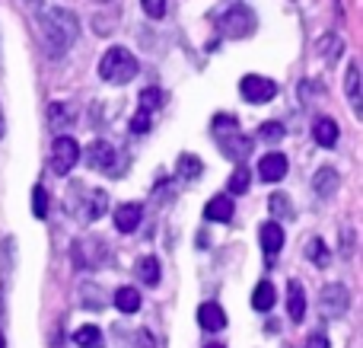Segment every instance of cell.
Returning a JSON list of instances; mask_svg holds the SVG:
<instances>
[{
	"label": "cell",
	"mask_w": 363,
	"mask_h": 348,
	"mask_svg": "<svg viewBox=\"0 0 363 348\" xmlns=\"http://www.w3.org/2000/svg\"><path fill=\"white\" fill-rule=\"evenodd\" d=\"M176 173H179V179H188V183H194V179L204 173V163H201L194 153H182L179 163H176Z\"/></svg>",
	"instance_id": "cell-22"
},
{
	"label": "cell",
	"mask_w": 363,
	"mask_h": 348,
	"mask_svg": "<svg viewBox=\"0 0 363 348\" xmlns=\"http://www.w3.org/2000/svg\"><path fill=\"white\" fill-rule=\"evenodd\" d=\"M233 208H236V205L230 202V195H217V198H211V202H207L204 217H207V221H220V224H226V221L233 217Z\"/></svg>",
	"instance_id": "cell-18"
},
{
	"label": "cell",
	"mask_w": 363,
	"mask_h": 348,
	"mask_svg": "<svg viewBox=\"0 0 363 348\" xmlns=\"http://www.w3.org/2000/svg\"><path fill=\"white\" fill-rule=\"evenodd\" d=\"M274 285L271 281H258V288L252 291V307H255L258 313H268L271 307H274Z\"/></svg>",
	"instance_id": "cell-21"
},
{
	"label": "cell",
	"mask_w": 363,
	"mask_h": 348,
	"mask_svg": "<svg viewBox=\"0 0 363 348\" xmlns=\"http://www.w3.org/2000/svg\"><path fill=\"white\" fill-rule=\"evenodd\" d=\"M160 106H163V93H160L157 87H147L144 93H140V112L153 115V112H157Z\"/></svg>",
	"instance_id": "cell-26"
},
{
	"label": "cell",
	"mask_w": 363,
	"mask_h": 348,
	"mask_svg": "<svg viewBox=\"0 0 363 348\" xmlns=\"http://www.w3.org/2000/svg\"><path fill=\"white\" fill-rule=\"evenodd\" d=\"M268 208H271V214H274V217H290V214H294V208H290V198L281 195V192H277V195H271Z\"/></svg>",
	"instance_id": "cell-28"
},
{
	"label": "cell",
	"mask_w": 363,
	"mask_h": 348,
	"mask_svg": "<svg viewBox=\"0 0 363 348\" xmlns=\"http://www.w3.org/2000/svg\"><path fill=\"white\" fill-rule=\"evenodd\" d=\"M239 93H242L245 102H252V106H262V102H271L277 96V83L271 80V77L249 74V77H242V83H239Z\"/></svg>",
	"instance_id": "cell-5"
},
{
	"label": "cell",
	"mask_w": 363,
	"mask_h": 348,
	"mask_svg": "<svg viewBox=\"0 0 363 348\" xmlns=\"http://www.w3.org/2000/svg\"><path fill=\"white\" fill-rule=\"evenodd\" d=\"M319 307H322V313H325L328 320H338V317H345L347 307H351V294H347L345 285H325L322 288Z\"/></svg>",
	"instance_id": "cell-7"
},
{
	"label": "cell",
	"mask_w": 363,
	"mask_h": 348,
	"mask_svg": "<svg viewBox=\"0 0 363 348\" xmlns=\"http://www.w3.org/2000/svg\"><path fill=\"white\" fill-rule=\"evenodd\" d=\"M306 348H332V345H328V336H325V332H319V330H315V332H309Z\"/></svg>",
	"instance_id": "cell-34"
},
{
	"label": "cell",
	"mask_w": 363,
	"mask_h": 348,
	"mask_svg": "<svg viewBox=\"0 0 363 348\" xmlns=\"http://www.w3.org/2000/svg\"><path fill=\"white\" fill-rule=\"evenodd\" d=\"M86 163L96 173H106V176H121L125 173V157L115 151L108 141H93L86 147Z\"/></svg>",
	"instance_id": "cell-3"
},
{
	"label": "cell",
	"mask_w": 363,
	"mask_h": 348,
	"mask_svg": "<svg viewBox=\"0 0 363 348\" xmlns=\"http://www.w3.org/2000/svg\"><path fill=\"white\" fill-rule=\"evenodd\" d=\"M138 278L144 281L147 288H157V285H160V259H157V256H140V262H138Z\"/></svg>",
	"instance_id": "cell-20"
},
{
	"label": "cell",
	"mask_w": 363,
	"mask_h": 348,
	"mask_svg": "<svg viewBox=\"0 0 363 348\" xmlns=\"http://www.w3.org/2000/svg\"><path fill=\"white\" fill-rule=\"evenodd\" d=\"M0 348H6V339H4V332H0Z\"/></svg>",
	"instance_id": "cell-37"
},
{
	"label": "cell",
	"mask_w": 363,
	"mask_h": 348,
	"mask_svg": "<svg viewBox=\"0 0 363 348\" xmlns=\"http://www.w3.org/2000/svg\"><path fill=\"white\" fill-rule=\"evenodd\" d=\"M131 131H138V134H147V131H150V115L138 109V115L131 119Z\"/></svg>",
	"instance_id": "cell-33"
},
{
	"label": "cell",
	"mask_w": 363,
	"mask_h": 348,
	"mask_svg": "<svg viewBox=\"0 0 363 348\" xmlns=\"http://www.w3.org/2000/svg\"><path fill=\"white\" fill-rule=\"evenodd\" d=\"M48 119H51V125L55 128H64V125H70V119H74V112H70L64 102H55V106L48 109Z\"/></svg>",
	"instance_id": "cell-27"
},
{
	"label": "cell",
	"mask_w": 363,
	"mask_h": 348,
	"mask_svg": "<svg viewBox=\"0 0 363 348\" xmlns=\"http://www.w3.org/2000/svg\"><path fill=\"white\" fill-rule=\"evenodd\" d=\"M306 259H309V262H315L319 268H325L328 262H332V253H328V246L319 240V236H313V240L306 243Z\"/></svg>",
	"instance_id": "cell-24"
},
{
	"label": "cell",
	"mask_w": 363,
	"mask_h": 348,
	"mask_svg": "<svg viewBox=\"0 0 363 348\" xmlns=\"http://www.w3.org/2000/svg\"><path fill=\"white\" fill-rule=\"evenodd\" d=\"M207 348H223V345H207Z\"/></svg>",
	"instance_id": "cell-38"
},
{
	"label": "cell",
	"mask_w": 363,
	"mask_h": 348,
	"mask_svg": "<svg viewBox=\"0 0 363 348\" xmlns=\"http://www.w3.org/2000/svg\"><path fill=\"white\" fill-rule=\"evenodd\" d=\"M198 326L207 332H220L226 326V313L220 304H213V300H207V304L198 307Z\"/></svg>",
	"instance_id": "cell-13"
},
{
	"label": "cell",
	"mask_w": 363,
	"mask_h": 348,
	"mask_svg": "<svg viewBox=\"0 0 363 348\" xmlns=\"http://www.w3.org/2000/svg\"><path fill=\"white\" fill-rule=\"evenodd\" d=\"M32 214L35 217L48 214V192H45L42 185H35V192H32Z\"/></svg>",
	"instance_id": "cell-30"
},
{
	"label": "cell",
	"mask_w": 363,
	"mask_h": 348,
	"mask_svg": "<svg viewBox=\"0 0 363 348\" xmlns=\"http://www.w3.org/2000/svg\"><path fill=\"white\" fill-rule=\"evenodd\" d=\"M77 163H80V144H77L74 138H57L55 151H51V170H55L57 176H67Z\"/></svg>",
	"instance_id": "cell-6"
},
{
	"label": "cell",
	"mask_w": 363,
	"mask_h": 348,
	"mask_svg": "<svg viewBox=\"0 0 363 348\" xmlns=\"http://www.w3.org/2000/svg\"><path fill=\"white\" fill-rule=\"evenodd\" d=\"M138 348H157V339H153L147 330H140L138 332Z\"/></svg>",
	"instance_id": "cell-35"
},
{
	"label": "cell",
	"mask_w": 363,
	"mask_h": 348,
	"mask_svg": "<svg viewBox=\"0 0 363 348\" xmlns=\"http://www.w3.org/2000/svg\"><path fill=\"white\" fill-rule=\"evenodd\" d=\"M230 192H236V195L249 192V170L245 166H236V173L230 176Z\"/></svg>",
	"instance_id": "cell-29"
},
{
	"label": "cell",
	"mask_w": 363,
	"mask_h": 348,
	"mask_svg": "<svg viewBox=\"0 0 363 348\" xmlns=\"http://www.w3.org/2000/svg\"><path fill=\"white\" fill-rule=\"evenodd\" d=\"M74 342L80 348H102V332L96 330V326H80V330L74 332Z\"/></svg>",
	"instance_id": "cell-25"
},
{
	"label": "cell",
	"mask_w": 363,
	"mask_h": 348,
	"mask_svg": "<svg viewBox=\"0 0 363 348\" xmlns=\"http://www.w3.org/2000/svg\"><path fill=\"white\" fill-rule=\"evenodd\" d=\"M287 313L294 323H303V317H306V294H303L300 281H290L287 285Z\"/></svg>",
	"instance_id": "cell-15"
},
{
	"label": "cell",
	"mask_w": 363,
	"mask_h": 348,
	"mask_svg": "<svg viewBox=\"0 0 363 348\" xmlns=\"http://www.w3.org/2000/svg\"><path fill=\"white\" fill-rule=\"evenodd\" d=\"M74 256H77V266L83 268H96L106 262L108 249L102 240H83V243H74Z\"/></svg>",
	"instance_id": "cell-10"
},
{
	"label": "cell",
	"mask_w": 363,
	"mask_h": 348,
	"mask_svg": "<svg viewBox=\"0 0 363 348\" xmlns=\"http://www.w3.org/2000/svg\"><path fill=\"white\" fill-rule=\"evenodd\" d=\"M284 134H287V131H284L281 121H264V125H262V138L264 141H281Z\"/></svg>",
	"instance_id": "cell-32"
},
{
	"label": "cell",
	"mask_w": 363,
	"mask_h": 348,
	"mask_svg": "<svg viewBox=\"0 0 363 348\" xmlns=\"http://www.w3.org/2000/svg\"><path fill=\"white\" fill-rule=\"evenodd\" d=\"M217 26H220V32H223L226 38H245V36H252V32H255L258 19H255V13H252L249 6L236 4V6H230V10L220 16Z\"/></svg>",
	"instance_id": "cell-4"
},
{
	"label": "cell",
	"mask_w": 363,
	"mask_h": 348,
	"mask_svg": "<svg viewBox=\"0 0 363 348\" xmlns=\"http://www.w3.org/2000/svg\"><path fill=\"white\" fill-rule=\"evenodd\" d=\"M140 6H144V13L150 19H163L166 16V0H140Z\"/></svg>",
	"instance_id": "cell-31"
},
{
	"label": "cell",
	"mask_w": 363,
	"mask_h": 348,
	"mask_svg": "<svg viewBox=\"0 0 363 348\" xmlns=\"http://www.w3.org/2000/svg\"><path fill=\"white\" fill-rule=\"evenodd\" d=\"M77 192L83 195V208H77V217H80V221L89 224L108 211V195L102 189H80V185H77Z\"/></svg>",
	"instance_id": "cell-9"
},
{
	"label": "cell",
	"mask_w": 363,
	"mask_h": 348,
	"mask_svg": "<svg viewBox=\"0 0 363 348\" xmlns=\"http://www.w3.org/2000/svg\"><path fill=\"white\" fill-rule=\"evenodd\" d=\"M313 192L322 198H332L335 192H338V173H335L332 166H322V170L313 176Z\"/></svg>",
	"instance_id": "cell-16"
},
{
	"label": "cell",
	"mask_w": 363,
	"mask_h": 348,
	"mask_svg": "<svg viewBox=\"0 0 363 348\" xmlns=\"http://www.w3.org/2000/svg\"><path fill=\"white\" fill-rule=\"evenodd\" d=\"M213 134H217L220 151H223L230 160H242L245 153H252V141L239 131V125L236 128H226V131H213Z\"/></svg>",
	"instance_id": "cell-8"
},
{
	"label": "cell",
	"mask_w": 363,
	"mask_h": 348,
	"mask_svg": "<svg viewBox=\"0 0 363 348\" xmlns=\"http://www.w3.org/2000/svg\"><path fill=\"white\" fill-rule=\"evenodd\" d=\"M140 217H144V205L138 202H125L115 208V227L121 230V234H134L140 224Z\"/></svg>",
	"instance_id": "cell-12"
},
{
	"label": "cell",
	"mask_w": 363,
	"mask_h": 348,
	"mask_svg": "<svg viewBox=\"0 0 363 348\" xmlns=\"http://www.w3.org/2000/svg\"><path fill=\"white\" fill-rule=\"evenodd\" d=\"M115 307H118L121 313H138L140 310V294L134 291V288H118V291H115Z\"/></svg>",
	"instance_id": "cell-23"
},
{
	"label": "cell",
	"mask_w": 363,
	"mask_h": 348,
	"mask_svg": "<svg viewBox=\"0 0 363 348\" xmlns=\"http://www.w3.org/2000/svg\"><path fill=\"white\" fill-rule=\"evenodd\" d=\"M4 128H6L4 125V109H0V138H4Z\"/></svg>",
	"instance_id": "cell-36"
},
{
	"label": "cell",
	"mask_w": 363,
	"mask_h": 348,
	"mask_svg": "<svg viewBox=\"0 0 363 348\" xmlns=\"http://www.w3.org/2000/svg\"><path fill=\"white\" fill-rule=\"evenodd\" d=\"M138 70H140L138 58H134L128 48H121V45L108 48L106 55H102V61H99V77L106 83H115V87H125V83H131L134 77H138Z\"/></svg>",
	"instance_id": "cell-2"
},
{
	"label": "cell",
	"mask_w": 363,
	"mask_h": 348,
	"mask_svg": "<svg viewBox=\"0 0 363 348\" xmlns=\"http://www.w3.org/2000/svg\"><path fill=\"white\" fill-rule=\"evenodd\" d=\"M258 176H262V183H281L287 176V157L277 151L264 153L262 163H258Z\"/></svg>",
	"instance_id": "cell-11"
},
{
	"label": "cell",
	"mask_w": 363,
	"mask_h": 348,
	"mask_svg": "<svg viewBox=\"0 0 363 348\" xmlns=\"http://www.w3.org/2000/svg\"><path fill=\"white\" fill-rule=\"evenodd\" d=\"M258 240H262L264 256H271V259H274V256L281 253V246H284V230H281V224H277V221L262 224V230H258Z\"/></svg>",
	"instance_id": "cell-14"
},
{
	"label": "cell",
	"mask_w": 363,
	"mask_h": 348,
	"mask_svg": "<svg viewBox=\"0 0 363 348\" xmlns=\"http://www.w3.org/2000/svg\"><path fill=\"white\" fill-rule=\"evenodd\" d=\"M345 93H347V102L354 106V112H360L363 93H360V67H357V64H351V67H347V77H345Z\"/></svg>",
	"instance_id": "cell-19"
},
{
	"label": "cell",
	"mask_w": 363,
	"mask_h": 348,
	"mask_svg": "<svg viewBox=\"0 0 363 348\" xmlns=\"http://www.w3.org/2000/svg\"><path fill=\"white\" fill-rule=\"evenodd\" d=\"M338 121H332V119H319L313 125V138H315V144L319 147H335L338 144Z\"/></svg>",
	"instance_id": "cell-17"
},
{
	"label": "cell",
	"mask_w": 363,
	"mask_h": 348,
	"mask_svg": "<svg viewBox=\"0 0 363 348\" xmlns=\"http://www.w3.org/2000/svg\"><path fill=\"white\" fill-rule=\"evenodd\" d=\"M38 13H42L38 26H42L45 48H48L51 58H61L80 36V19H77V13L64 10V6H51V10H38Z\"/></svg>",
	"instance_id": "cell-1"
}]
</instances>
